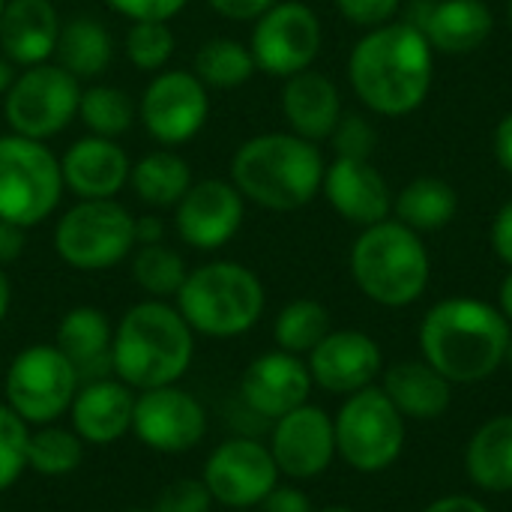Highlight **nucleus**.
<instances>
[{
    "label": "nucleus",
    "mask_w": 512,
    "mask_h": 512,
    "mask_svg": "<svg viewBox=\"0 0 512 512\" xmlns=\"http://www.w3.org/2000/svg\"><path fill=\"white\" fill-rule=\"evenodd\" d=\"M435 75L429 39L408 21H387L366 30L348 54V81L357 99L381 117L417 111Z\"/></svg>",
    "instance_id": "f257e3e1"
},
{
    "label": "nucleus",
    "mask_w": 512,
    "mask_h": 512,
    "mask_svg": "<svg viewBox=\"0 0 512 512\" xmlns=\"http://www.w3.org/2000/svg\"><path fill=\"white\" fill-rule=\"evenodd\" d=\"M510 336L512 324L498 306L477 297H447L426 312L420 351L450 384H480L504 366Z\"/></svg>",
    "instance_id": "f03ea898"
},
{
    "label": "nucleus",
    "mask_w": 512,
    "mask_h": 512,
    "mask_svg": "<svg viewBox=\"0 0 512 512\" xmlns=\"http://www.w3.org/2000/svg\"><path fill=\"white\" fill-rule=\"evenodd\" d=\"M195 360V333L168 300H141L114 324L111 366L135 393L180 384Z\"/></svg>",
    "instance_id": "7ed1b4c3"
},
{
    "label": "nucleus",
    "mask_w": 512,
    "mask_h": 512,
    "mask_svg": "<svg viewBox=\"0 0 512 512\" xmlns=\"http://www.w3.org/2000/svg\"><path fill=\"white\" fill-rule=\"evenodd\" d=\"M324 168L318 144L294 132H264L234 150L231 183L246 201L273 213H291L321 192Z\"/></svg>",
    "instance_id": "20e7f679"
},
{
    "label": "nucleus",
    "mask_w": 512,
    "mask_h": 512,
    "mask_svg": "<svg viewBox=\"0 0 512 512\" xmlns=\"http://www.w3.org/2000/svg\"><path fill=\"white\" fill-rule=\"evenodd\" d=\"M351 276L372 303L387 309H405L417 303L429 288V249L417 231L396 219H384L378 225L363 228L354 240Z\"/></svg>",
    "instance_id": "39448f33"
},
{
    "label": "nucleus",
    "mask_w": 512,
    "mask_h": 512,
    "mask_svg": "<svg viewBox=\"0 0 512 512\" xmlns=\"http://www.w3.org/2000/svg\"><path fill=\"white\" fill-rule=\"evenodd\" d=\"M174 306L195 336L237 339L261 321L267 291L252 267L237 261H210L189 270Z\"/></svg>",
    "instance_id": "423d86ee"
},
{
    "label": "nucleus",
    "mask_w": 512,
    "mask_h": 512,
    "mask_svg": "<svg viewBox=\"0 0 512 512\" xmlns=\"http://www.w3.org/2000/svg\"><path fill=\"white\" fill-rule=\"evenodd\" d=\"M63 189L60 159L45 141L0 135V219L30 231L60 207Z\"/></svg>",
    "instance_id": "0eeeda50"
},
{
    "label": "nucleus",
    "mask_w": 512,
    "mask_h": 512,
    "mask_svg": "<svg viewBox=\"0 0 512 512\" xmlns=\"http://www.w3.org/2000/svg\"><path fill=\"white\" fill-rule=\"evenodd\" d=\"M57 258L78 273H102L135 252V216L117 204L78 201L54 225Z\"/></svg>",
    "instance_id": "6e6552de"
},
{
    "label": "nucleus",
    "mask_w": 512,
    "mask_h": 512,
    "mask_svg": "<svg viewBox=\"0 0 512 512\" xmlns=\"http://www.w3.org/2000/svg\"><path fill=\"white\" fill-rule=\"evenodd\" d=\"M333 426L336 456L357 474H384L405 450V417L375 384L351 393Z\"/></svg>",
    "instance_id": "1a4fd4ad"
},
{
    "label": "nucleus",
    "mask_w": 512,
    "mask_h": 512,
    "mask_svg": "<svg viewBox=\"0 0 512 512\" xmlns=\"http://www.w3.org/2000/svg\"><path fill=\"white\" fill-rule=\"evenodd\" d=\"M81 387L75 366L63 357V351L51 342H36L21 348L3 378L6 405L33 429L57 423L69 414L72 399Z\"/></svg>",
    "instance_id": "9d476101"
},
{
    "label": "nucleus",
    "mask_w": 512,
    "mask_h": 512,
    "mask_svg": "<svg viewBox=\"0 0 512 512\" xmlns=\"http://www.w3.org/2000/svg\"><path fill=\"white\" fill-rule=\"evenodd\" d=\"M81 81L57 63L27 66L3 96V117L15 135L48 141L78 117Z\"/></svg>",
    "instance_id": "9b49d317"
},
{
    "label": "nucleus",
    "mask_w": 512,
    "mask_h": 512,
    "mask_svg": "<svg viewBox=\"0 0 512 512\" xmlns=\"http://www.w3.org/2000/svg\"><path fill=\"white\" fill-rule=\"evenodd\" d=\"M324 30L312 6L300 0H279L261 18H255L249 51L258 72L273 78H291L303 69H312L321 54Z\"/></svg>",
    "instance_id": "f8f14e48"
},
{
    "label": "nucleus",
    "mask_w": 512,
    "mask_h": 512,
    "mask_svg": "<svg viewBox=\"0 0 512 512\" xmlns=\"http://www.w3.org/2000/svg\"><path fill=\"white\" fill-rule=\"evenodd\" d=\"M207 117L210 90L189 69L156 72L138 99V120L162 147H180L192 141L207 126Z\"/></svg>",
    "instance_id": "ddd939ff"
},
{
    "label": "nucleus",
    "mask_w": 512,
    "mask_h": 512,
    "mask_svg": "<svg viewBox=\"0 0 512 512\" xmlns=\"http://www.w3.org/2000/svg\"><path fill=\"white\" fill-rule=\"evenodd\" d=\"M279 468L267 444L249 435L216 444L204 462L201 480L216 504L228 510L261 507L264 498L279 486Z\"/></svg>",
    "instance_id": "4468645a"
},
{
    "label": "nucleus",
    "mask_w": 512,
    "mask_h": 512,
    "mask_svg": "<svg viewBox=\"0 0 512 512\" xmlns=\"http://www.w3.org/2000/svg\"><path fill=\"white\" fill-rule=\"evenodd\" d=\"M207 408L180 384L135 393L132 435L159 456H183L207 438Z\"/></svg>",
    "instance_id": "2eb2a0df"
},
{
    "label": "nucleus",
    "mask_w": 512,
    "mask_h": 512,
    "mask_svg": "<svg viewBox=\"0 0 512 512\" xmlns=\"http://www.w3.org/2000/svg\"><path fill=\"white\" fill-rule=\"evenodd\" d=\"M246 198L231 180L207 177L189 186V192L174 207L177 237L198 252H216L228 246L243 228Z\"/></svg>",
    "instance_id": "dca6fc26"
},
{
    "label": "nucleus",
    "mask_w": 512,
    "mask_h": 512,
    "mask_svg": "<svg viewBox=\"0 0 512 512\" xmlns=\"http://www.w3.org/2000/svg\"><path fill=\"white\" fill-rule=\"evenodd\" d=\"M270 453L282 477L315 480L336 459V426L333 417L318 405H300L285 417L273 420Z\"/></svg>",
    "instance_id": "f3484780"
},
{
    "label": "nucleus",
    "mask_w": 512,
    "mask_h": 512,
    "mask_svg": "<svg viewBox=\"0 0 512 512\" xmlns=\"http://www.w3.org/2000/svg\"><path fill=\"white\" fill-rule=\"evenodd\" d=\"M306 357L312 384L336 396L366 390L384 372L381 345L363 330H330Z\"/></svg>",
    "instance_id": "a211bd4d"
},
{
    "label": "nucleus",
    "mask_w": 512,
    "mask_h": 512,
    "mask_svg": "<svg viewBox=\"0 0 512 512\" xmlns=\"http://www.w3.org/2000/svg\"><path fill=\"white\" fill-rule=\"evenodd\" d=\"M312 375L303 357L288 351H267L255 357L240 378V402L258 420H279L309 402Z\"/></svg>",
    "instance_id": "6ab92c4d"
},
{
    "label": "nucleus",
    "mask_w": 512,
    "mask_h": 512,
    "mask_svg": "<svg viewBox=\"0 0 512 512\" xmlns=\"http://www.w3.org/2000/svg\"><path fill=\"white\" fill-rule=\"evenodd\" d=\"M321 192L330 207L351 225L369 228L393 216V189L372 165V159L336 156L324 168Z\"/></svg>",
    "instance_id": "aec40b11"
},
{
    "label": "nucleus",
    "mask_w": 512,
    "mask_h": 512,
    "mask_svg": "<svg viewBox=\"0 0 512 512\" xmlns=\"http://www.w3.org/2000/svg\"><path fill=\"white\" fill-rule=\"evenodd\" d=\"M432 45V51L459 57L486 45L495 30V15L486 0H417L405 18Z\"/></svg>",
    "instance_id": "412c9836"
},
{
    "label": "nucleus",
    "mask_w": 512,
    "mask_h": 512,
    "mask_svg": "<svg viewBox=\"0 0 512 512\" xmlns=\"http://www.w3.org/2000/svg\"><path fill=\"white\" fill-rule=\"evenodd\" d=\"M135 390L120 378L84 381L69 408V429L90 447H111L120 438L132 435Z\"/></svg>",
    "instance_id": "4be33fe9"
},
{
    "label": "nucleus",
    "mask_w": 512,
    "mask_h": 512,
    "mask_svg": "<svg viewBox=\"0 0 512 512\" xmlns=\"http://www.w3.org/2000/svg\"><path fill=\"white\" fill-rule=\"evenodd\" d=\"M132 162L117 138L84 135L60 156L63 186L78 201H105L117 198L123 186H129Z\"/></svg>",
    "instance_id": "5701e85b"
},
{
    "label": "nucleus",
    "mask_w": 512,
    "mask_h": 512,
    "mask_svg": "<svg viewBox=\"0 0 512 512\" xmlns=\"http://www.w3.org/2000/svg\"><path fill=\"white\" fill-rule=\"evenodd\" d=\"M54 0H6L0 12V54L18 69L48 63L60 36Z\"/></svg>",
    "instance_id": "b1692460"
},
{
    "label": "nucleus",
    "mask_w": 512,
    "mask_h": 512,
    "mask_svg": "<svg viewBox=\"0 0 512 512\" xmlns=\"http://www.w3.org/2000/svg\"><path fill=\"white\" fill-rule=\"evenodd\" d=\"M279 102H282V117L288 129L312 144L327 141L339 117L345 114L339 87L324 72H315V69H303L285 78Z\"/></svg>",
    "instance_id": "393cba45"
},
{
    "label": "nucleus",
    "mask_w": 512,
    "mask_h": 512,
    "mask_svg": "<svg viewBox=\"0 0 512 512\" xmlns=\"http://www.w3.org/2000/svg\"><path fill=\"white\" fill-rule=\"evenodd\" d=\"M54 345L63 357L75 366L81 384L114 375L111 366V345H114V324L96 306H72L54 333Z\"/></svg>",
    "instance_id": "a878e982"
},
{
    "label": "nucleus",
    "mask_w": 512,
    "mask_h": 512,
    "mask_svg": "<svg viewBox=\"0 0 512 512\" xmlns=\"http://www.w3.org/2000/svg\"><path fill=\"white\" fill-rule=\"evenodd\" d=\"M381 390L405 420H438L450 411L453 384L426 360H402L384 372Z\"/></svg>",
    "instance_id": "bb28decb"
},
{
    "label": "nucleus",
    "mask_w": 512,
    "mask_h": 512,
    "mask_svg": "<svg viewBox=\"0 0 512 512\" xmlns=\"http://www.w3.org/2000/svg\"><path fill=\"white\" fill-rule=\"evenodd\" d=\"M471 483L492 495L512 492V414L486 420L465 450Z\"/></svg>",
    "instance_id": "cd10ccee"
},
{
    "label": "nucleus",
    "mask_w": 512,
    "mask_h": 512,
    "mask_svg": "<svg viewBox=\"0 0 512 512\" xmlns=\"http://www.w3.org/2000/svg\"><path fill=\"white\" fill-rule=\"evenodd\" d=\"M57 66H63L78 81H93L108 72L114 60V36L111 30L90 15H78L60 24L57 48H54Z\"/></svg>",
    "instance_id": "c85d7f7f"
},
{
    "label": "nucleus",
    "mask_w": 512,
    "mask_h": 512,
    "mask_svg": "<svg viewBox=\"0 0 512 512\" xmlns=\"http://www.w3.org/2000/svg\"><path fill=\"white\" fill-rule=\"evenodd\" d=\"M192 183L195 180H192L189 162L171 147H159L141 156L138 162H132V171H129V186L135 198L153 210L177 207Z\"/></svg>",
    "instance_id": "c756f323"
},
{
    "label": "nucleus",
    "mask_w": 512,
    "mask_h": 512,
    "mask_svg": "<svg viewBox=\"0 0 512 512\" xmlns=\"http://www.w3.org/2000/svg\"><path fill=\"white\" fill-rule=\"evenodd\" d=\"M393 213H396V222L408 225L417 234L438 231L456 219L459 195L441 177H417L399 189V195L393 198Z\"/></svg>",
    "instance_id": "7c9ffc66"
},
{
    "label": "nucleus",
    "mask_w": 512,
    "mask_h": 512,
    "mask_svg": "<svg viewBox=\"0 0 512 512\" xmlns=\"http://www.w3.org/2000/svg\"><path fill=\"white\" fill-rule=\"evenodd\" d=\"M192 72L201 78L207 90H234L243 87L258 72V66L246 42L231 36H216L195 51Z\"/></svg>",
    "instance_id": "2f4dec72"
},
{
    "label": "nucleus",
    "mask_w": 512,
    "mask_h": 512,
    "mask_svg": "<svg viewBox=\"0 0 512 512\" xmlns=\"http://www.w3.org/2000/svg\"><path fill=\"white\" fill-rule=\"evenodd\" d=\"M84 441L69 426H33L27 441V471L36 477L60 480L81 468L84 462Z\"/></svg>",
    "instance_id": "473e14b6"
},
{
    "label": "nucleus",
    "mask_w": 512,
    "mask_h": 512,
    "mask_svg": "<svg viewBox=\"0 0 512 512\" xmlns=\"http://www.w3.org/2000/svg\"><path fill=\"white\" fill-rule=\"evenodd\" d=\"M78 117L90 135L120 138L138 120V102L114 84H90L81 87Z\"/></svg>",
    "instance_id": "72a5a7b5"
},
{
    "label": "nucleus",
    "mask_w": 512,
    "mask_h": 512,
    "mask_svg": "<svg viewBox=\"0 0 512 512\" xmlns=\"http://www.w3.org/2000/svg\"><path fill=\"white\" fill-rule=\"evenodd\" d=\"M132 282L150 297V300H171L183 288L189 267L183 255L165 243L135 246L132 252Z\"/></svg>",
    "instance_id": "f704fd0d"
},
{
    "label": "nucleus",
    "mask_w": 512,
    "mask_h": 512,
    "mask_svg": "<svg viewBox=\"0 0 512 512\" xmlns=\"http://www.w3.org/2000/svg\"><path fill=\"white\" fill-rule=\"evenodd\" d=\"M330 312L324 303L300 297L291 300L279 309L276 324H273V339L279 351L306 357L327 333H330Z\"/></svg>",
    "instance_id": "c9c22d12"
},
{
    "label": "nucleus",
    "mask_w": 512,
    "mask_h": 512,
    "mask_svg": "<svg viewBox=\"0 0 512 512\" xmlns=\"http://www.w3.org/2000/svg\"><path fill=\"white\" fill-rule=\"evenodd\" d=\"M174 48H177V39L168 21H132L123 36L126 60L138 72H150V75L168 66V60L174 57Z\"/></svg>",
    "instance_id": "e433bc0d"
},
{
    "label": "nucleus",
    "mask_w": 512,
    "mask_h": 512,
    "mask_svg": "<svg viewBox=\"0 0 512 512\" xmlns=\"http://www.w3.org/2000/svg\"><path fill=\"white\" fill-rule=\"evenodd\" d=\"M27 441L30 426L0 402V492L12 489L27 471Z\"/></svg>",
    "instance_id": "4c0bfd02"
},
{
    "label": "nucleus",
    "mask_w": 512,
    "mask_h": 512,
    "mask_svg": "<svg viewBox=\"0 0 512 512\" xmlns=\"http://www.w3.org/2000/svg\"><path fill=\"white\" fill-rule=\"evenodd\" d=\"M333 150L336 156H345V159H372L375 153V141H378V132L375 126L363 117V114H342L333 135Z\"/></svg>",
    "instance_id": "58836bf2"
},
{
    "label": "nucleus",
    "mask_w": 512,
    "mask_h": 512,
    "mask_svg": "<svg viewBox=\"0 0 512 512\" xmlns=\"http://www.w3.org/2000/svg\"><path fill=\"white\" fill-rule=\"evenodd\" d=\"M213 504L216 501L201 477H180L156 495L153 512H210Z\"/></svg>",
    "instance_id": "ea45409f"
},
{
    "label": "nucleus",
    "mask_w": 512,
    "mask_h": 512,
    "mask_svg": "<svg viewBox=\"0 0 512 512\" xmlns=\"http://www.w3.org/2000/svg\"><path fill=\"white\" fill-rule=\"evenodd\" d=\"M399 6H402V0H336V9L342 12V18H348L351 24H357L363 30L393 21Z\"/></svg>",
    "instance_id": "a19ab883"
},
{
    "label": "nucleus",
    "mask_w": 512,
    "mask_h": 512,
    "mask_svg": "<svg viewBox=\"0 0 512 512\" xmlns=\"http://www.w3.org/2000/svg\"><path fill=\"white\" fill-rule=\"evenodd\" d=\"M117 15L129 21H171L189 0H105Z\"/></svg>",
    "instance_id": "79ce46f5"
},
{
    "label": "nucleus",
    "mask_w": 512,
    "mask_h": 512,
    "mask_svg": "<svg viewBox=\"0 0 512 512\" xmlns=\"http://www.w3.org/2000/svg\"><path fill=\"white\" fill-rule=\"evenodd\" d=\"M216 15L231 21H255L279 0H204Z\"/></svg>",
    "instance_id": "37998d69"
},
{
    "label": "nucleus",
    "mask_w": 512,
    "mask_h": 512,
    "mask_svg": "<svg viewBox=\"0 0 512 512\" xmlns=\"http://www.w3.org/2000/svg\"><path fill=\"white\" fill-rule=\"evenodd\" d=\"M261 510L264 512H315V507H312V501H309V495H306V492H300L297 486H282V483H279V486L264 498Z\"/></svg>",
    "instance_id": "c03bdc74"
},
{
    "label": "nucleus",
    "mask_w": 512,
    "mask_h": 512,
    "mask_svg": "<svg viewBox=\"0 0 512 512\" xmlns=\"http://www.w3.org/2000/svg\"><path fill=\"white\" fill-rule=\"evenodd\" d=\"M27 249V228L0 219V267L15 264Z\"/></svg>",
    "instance_id": "a18cd8bd"
},
{
    "label": "nucleus",
    "mask_w": 512,
    "mask_h": 512,
    "mask_svg": "<svg viewBox=\"0 0 512 512\" xmlns=\"http://www.w3.org/2000/svg\"><path fill=\"white\" fill-rule=\"evenodd\" d=\"M492 249L512 270V198L498 210L492 222Z\"/></svg>",
    "instance_id": "49530a36"
},
{
    "label": "nucleus",
    "mask_w": 512,
    "mask_h": 512,
    "mask_svg": "<svg viewBox=\"0 0 512 512\" xmlns=\"http://www.w3.org/2000/svg\"><path fill=\"white\" fill-rule=\"evenodd\" d=\"M492 147H495V159L498 165L512 177V111L501 117V123L495 126V138H492Z\"/></svg>",
    "instance_id": "de8ad7c7"
},
{
    "label": "nucleus",
    "mask_w": 512,
    "mask_h": 512,
    "mask_svg": "<svg viewBox=\"0 0 512 512\" xmlns=\"http://www.w3.org/2000/svg\"><path fill=\"white\" fill-rule=\"evenodd\" d=\"M420 512H489V507L480 498H471V495H444V498L432 501L426 510Z\"/></svg>",
    "instance_id": "09e8293b"
},
{
    "label": "nucleus",
    "mask_w": 512,
    "mask_h": 512,
    "mask_svg": "<svg viewBox=\"0 0 512 512\" xmlns=\"http://www.w3.org/2000/svg\"><path fill=\"white\" fill-rule=\"evenodd\" d=\"M162 237H165V222L159 216H135V246L162 243Z\"/></svg>",
    "instance_id": "8fccbe9b"
},
{
    "label": "nucleus",
    "mask_w": 512,
    "mask_h": 512,
    "mask_svg": "<svg viewBox=\"0 0 512 512\" xmlns=\"http://www.w3.org/2000/svg\"><path fill=\"white\" fill-rule=\"evenodd\" d=\"M498 312L512 324V270L504 276L501 291H498Z\"/></svg>",
    "instance_id": "3c124183"
},
{
    "label": "nucleus",
    "mask_w": 512,
    "mask_h": 512,
    "mask_svg": "<svg viewBox=\"0 0 512 512\" xmlns=\"http://www.w3.org/2000/svg\"><path fill=\"white\" fill-rule=\"evenodd\" d=\"M9 306H12V282L6 276V267H0V324L9 315Z\"/></svg>",
    "instance_id": "603ef678"
},
{
    "label": "nucleus",
    "mask_w": 512,
    "mask_h": 512,
    "mask_svg": "<svg viewBox=\"0 0 512 512\" xmlns=\"http://www.w3.org/2000/svg\"><path fill=\"white\" fill-rule=\"evenodd\" d=\"M15 75H18V66L6 54H0V96H6V90L12 87Z\"/></svg>",
    "instance_id": "864d4df0"
},
{
    "label": "nucleus",
    "mask_w": 512,
    "mask_h": 512,
    "mask_svg": "<svg viewBox=\"0 0 512 512\" xmlns=\"http://www.w3.org/2000/svg\"><path fill=\"white\" fill-rule=\"evenodd\" d=\"M315 512H354L351 507H324V510H315Z\"/></svg>",
    "instance_id": "5fc2aeb1"
},
{
    "label": "nucleus",
    "mask_w": 512,
    "mask_h": 512,
    "mask_svg": "<svg viewBox=\"0 0 512 512\" xmlns=\"http://www.w3.org/2000/svg\"><path fill=\"white\" fill-rule=\"evenodd\" d=\"M504 363L512 369V336H510V348H507V360H504Z\"/></svg>",
    "instance_id": "6e6d98bb"
},
{
    "label": "nucleus",
    "mask_w": 512,
    "mask_h": 512,
    "mask_svg": "<svg viewBox=\"0 0 512 512\" xmlns=\"http://www.w3.org/2000/svg\"><path fill=\"white\" fill-rule=\"evenodd\" d=\"M507 21H510V30H512V0L507 3Z\"/></svg>",
    "instance_id": "4d7b16f0"
},
{
    "label": "nucleus",
    "mask_w": 512,
    "mask_h": 512,
    "mask_svg": "<svg viewBox=\"0 0 512 512\" xmlns=\"http://www.w3.org/2000/svg\"><path fill=\"white\" fill-rule=\"evenodd\" d=\"M123 512H153V510H123Z\"/></svg>",
    "instance_id": "13d9d810"
},
{
    "label": "nucleus",
    "mask_w": 512,
    "mask_h": 512,
    "mask_svg": "<svg viewBox=\"0 0 512 512\" xmlns=\"http://www.w3.org/2000/svg\"><path fill=\"white\" fill-rule=\"evenodd\" d=\"M3 6H6V0H0V12H3Z\"/></svg>",
    "instance_id": "bf43d9fd"
}]
</instances>
